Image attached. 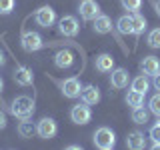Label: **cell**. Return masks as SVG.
<instances>
[{"label": "cell", "instance_id": "3", "mask_svg": "<svg viewBox=\"0 0 160 150\" xmlns=\"http://www.w3.org/2000/svg\"><path fill=\"white\" fill-rule=\"evenodd\" d=\"M70 118H72L74 124H88L90 118H92V110H90V104L82 102V104H74L72 110H70Z\"/></svg>", "mask_w": 160, "mask_h": 150}, {"label": "cell", "instance_id": "7", "mask_svg": "<svg viewBox=\"0 0 160 150\" xmlns=\"http://www.w3.org/2000/svg\"><path fill=\"white\" fill-rule=\"evenodd\" d=\"M58 30L64 36H76L80 32V24L74 16H62L58 20Z\"/></svg>", "mask_w": 160, "mask_h": 150}, {"label": "cell", "instance_id": "11", "mask_svg": "<svg viewBox=\"0 0 160 150\" xmlns=\"http://www.w3.org/2000/svg\"><path fill=\"white\" fill-rule=\"evenodd\" d=\"M14 82H16L18 86H30V84L34 82L32 70L26 68V66H16V70H14Z\"/></svg>", "mask_w": 160, "mask_h": 150}, {"label": "cell", "instance_id": "27", "mask_svg": "<svg viewBox=\"0 0 160 150\" xmlns=\"http://www.w3.org/2000/svg\"><path fill=\"white\" fill-rule=\"evenodd\" d=\"M14 6H16V0H0V14H10L14 10Z\"/></svg>", "mask_w": 160, "mask_h": 150}, {"label": "cell", "instance_id": "34", "mask_svg": "<svg viewBox=\"0 0 160 150\" xmlns=\"http://www.w3.org/2000/svg\"><path fill=\"white\" fill-rule=\"evenodd\" d=\"M156 12L160 14V2H156Z\"/></svg>", "mask_w": 160, "mask_h": 150}, {"label": "cell", "instance_id": "2", "mask_svg": "<svg viewBox=\"0 0 160 150\" xmlns=\"http://www.w3.org/2000/svg\"><path fill=\"white\" fill-rule=\"evenodd\" d=\"M94 144L100 150H112L116 146V134H114V130L108 126H100L94 132Z\"/></svg>", "mask_w": 160, "mask_h": 150}, {"label": "cell", "instance_id": "28", "mask_svg": "<svg viewBox=\"0 0 160 150\" xmlns=\"http://www.w3.org/2000/svg\"><path fill=\"white\" fill-rule=\"evenodd\" d=\"M150 138H152V140H160V126H158V124H154V126L150 128Z\"/></svg>", "mask_w": 160, "mask_h": 150}, {"label": "cell", "instance_id": "13", "mask_svg": "<svg viewBox=\"0 0 160 150\" xmlns=\"http://www.w3.org/2000/svg\"><path fill=\"white\" fill-rule=\"evenodd\" d=\"M80 96H82V102L86 104H98L100 102V90L94 86V84H88V86H82V92H80Z\"/></svg>", "mask_w": 160, "mask_h": 150}, {"label": "cell", "instance_id": "4", "mask_svg": "<svg viewBox=\"0 0 160 150\" xmlns=\"http://www.w3.org/2000/svg\"><path fill=\"white\" fill-rule=\"evenodd\" d=\"M34 20H36L38 26L50 28L54 22H56V12H54L52 6H42V8L36 10V14H34Z\"/></svg>", "mask_w": 160, "mask_h": 150}, {"label": "cell", "instance_id": "33", "mask_svg": "<svg viewBox=\"0 0 160 150\" xmlns=\"http://www.w3.org/2000/svg\"><path fill=\"white\" fill-rule=\"evenodd\" d=\"M2 90H4V80L0 78V92H2Z\"/></svg>", "mask_w": 160, "mask_h": 150}, {"label": "cell", "instance_id": "17", "mask_svg": "<svg viewBox=\"0 0 160 150\" xmlns=\"http://www.w3.org/2000/svg\"><path fill=\"white\" fill-rule=\"evenodd\" d=\"M54 62H56L58 68H70L74 64V54L70 50H60V52H56V56H54Z\"/></svg>", "mask_w": 160, "mask_h": 150}, {"label": "cell", "instance_id": "16", "mask_svg": "<svg viewBox=\"0 0 160 150\" xmlns=\"http://www.w3.org/2000/svg\"><path fill=\"white\" fill-rule=\"evenodd\" d=\"M94 66H96L98 72H112L114 70V58L110 56V54H100L96 56V62H94Z\"/></svg>", "mask_w": 160, "mask_h": 150}, {"label": "cell", "instance_id": "18", "mask_svg": "<svg viewBox=\"0 0 160 150\" xmlns=\"http://www.w3.org/2000/svg\"><path fill=\"white\" fill-rule=\"evenodd\" d=\"M130 24H132V34H142L146 30V18L138 12H130Z\"/></svg>", "mask_w": 160, "mask_h": 150}, {"label": "cell", "instance_id": "19", "mask_svg": "<svg viewBox=\"0 0 160 150\" xmlns=\"http://www.w3.org/2000/svg\"><path fill=\"white\" fill-rule=\"evenodd\" d=\"M126 104L130 108H138L144 106V92H138V90H130L126 94Z\"/></svg>", "mask_w": 160, "mask_h": 150}, {"label": "cell", "instance_id": "6", "mask_svg": "<svg viewBox=\"0 0 160 150\" xmlns=\"http://www.w3.org/2000/svg\"><path fill=\"white\" fill-rule=\"evenodd\" d=\"M56 132H58V126H56V122H54L52 118H42V120L36 122V134L40 138H44V140L54 138Z\"/></svg>", "mask_w": 160, "mask_h": 150}, {"label": "cell", "instance_id": "10", "mask_svg": "<svg viewBox=\"0 0 160 150\" xmlns=\"http://www.w3.org/2000/svg\"><path fill=\"white\" fill-rule=\"evenodd\" d=\"M130 82V74L126 68H116L112 70V74H110V84H112L114 88H126Z\"/></svg>", "mask_w": 160, "mask_h": 150}, {"label": "cell", "instance_id": "20", "mask_svg": "<svg viewBox=\"0 0 160 150\" xmlns=\"http://www.w3.org/2000/svg\"><path fill=\"white\" fill-rule=\"evenodd\" d=\"M148 88H150V80L146 78V74H140V76H136L132 80V90H138V92L146 94Z\"/></svg>", "mask_w": 160, "mask_h": 150}, {"label": "cell", "instance_id": "29", "mask_svg": "<svg viewBox=\"0 0 160 150\" xmlns=\"http://www.w3.org/2000/svg\"><path fill=\"white\" fill-rule=\"evenodd\" d=\"M6 124H8V120H6V114L0 110V130H4L6 128Z\"/></svg>", "mask_w": 160, "mask_h": 150}, {"label": "cell", "instance_id": "26", "mask_svg": "<svg viewBox=\"0 0 160 150\" xmlns=\"http://www.w3.org/2000/svg\"><path fill=\"white\" fill-rule=\"evenodd\" d=\"M148 108H150V112H152V114H156V116H160V92H158V94H154V96L150 98V102H148Z\"/></svg>", "mask_w": 160, "mask_h": 150}, {"label": "cell", "instance_id": "5", "mask_svg": "<svg viewBox=\"0 0 160 150\" xmlns=\"http://www.w3.org/2000/svg\"><path fill=\"white\" fill-rule=\"evenodd\" d=\"M20 44H22V48L26 52H36V50L44 46V40L38 32H24L22 38H20Z\"/></svg>", "mask_w": 160, "mask_h": 150}, {"label": "cell", "instance_id": "31", "mask_svg": "<svg viewBox=\"0 0 160 150\" xmlns=\"http://www.w3.org/2000/svg\"><path fill=\"white\" fill-rule=\"evenodd\" d=\"M4 64H6V58H4V52L0 50V66H4Z\"/></svg>", "mask_w": 160, "mask_h": 150}, {"label": "cell", "instance_id": "23", "mask_svg": "<svg viewBox=\"0 0 160 150\" xmlns=\"http://www.w3.org/2000/svg\"><path fill=\"white\" fill-rule=\"evenodd\" d=\"M116 26L118 30L122 34H132V24H130V14L128 16H120L118 18V22H116Z\"/></svg>", "mask_w": 160, "mask_h": 150}, {"label": "cell", "instance_id": "15", "mask_svg": "<svg viewBox=\"0 0 160 150\" xmlns=\"http://www.w3.org/2000/svg\"><path fill=\"white\" fill-rule=\"evenodd\" d=\"M110 30H112V20L106 14H98L94 18V32L96 34H108Z\"/></svg>", "mask_w": 160, "mask_h": 150}, {"label": "cell", "instance_id": "24", "mask_svg": "<svg viewBox=\"0 0 160 150\" xmlns=\"http://www.w3.org/2000/svg\"><path fill=\"white\" fill-rule=\"evenodd\" d=\"M148 46L150 48H160V28L150 30V34H148Z\"/></svg>", "mask_w": 160, "mask_h": 150}, {"label": "cell", "instance_id": "14", "mask_svg": "<svg viewBox=\"0 0 160 150\" xmlns=\"http://www.w3.org/2000/svg\"><path fill=\"white\" fill-rule=\"evenodd\" d=\"M126 146L132 148V150H142L144 146H146V138H144L142 132L134 130V132H130L126 136Z\"/></svg>", "mask_w": 160, "mask_h": 150}, {"label": "cell", "instance_id": "8", "mask_svg": "<svg viewBox=\"0 0 160 150\" xmlns=\"http://www.w3.org/2000/svg\"><path fill=\"white\" fill-rule=\"evenodd\" d=\"M78 12L84 20H94L100 14V6L96 0H82L78 6Z\"/></svg>", "mask_w": 160, "mask_h": 150}, {"label": "cell", "instance_id": "35", "mask_svg": "<svg viewBox=\"0 0 160 150\" xmlns=\"http://www.w3.org/2000/svg\"><path fill=\"white\" fill-rule=\"evenodd\" d=\"M158 126H160V116H158Z\"/></svg>", "mask_w": 160, "mask_h": 150}, {"label": "cell", "instance_id": "1", "mask_svg": "<svg viewBox=\"0 0 160 150\" xmlns=\"http://www.w3.org/2000/svg\"><path fill=\"white\" fill-rule=\"evenodd\" d=\"M10 114L20 120H30L34 114V100L30 96H16L10 104Z\"/></svg>", "mask_w": 160, "mask_h": 150}, {"label": "cell", "instance_id": "30", "mask_svg": "<svg viewBox=\"0 0 160 150\" xmlns=\"http://www.w3.org/2000/svg\"><path fill=\"white\" fill-rule=\"evenodd\" d=\"M154 88H156V90H160V72L156 74V76H154Z\"/></svg>", "mask_w": 160, "mask_h": 150}, {"label": "cell", "instance_id": "12", "mask_svg": "<svg viewBox=\"0 0 160 150\" xmlns=\"http://www.w3.org/2000/svg\"><path fill=\"white\" fill-rule=\"evenodd\" d=\"M140 70H142V74H146V76H156L160 72V62L156 56H144V60L140 62Z\"/></svg>", "mask_w": 160, "mask_h": 150}, {"label": "cell", "instance_id": "9", "mask_svg": "<svg viewBox=\"0 0 160 150\" xmlns=\"http://www.w3.org/2000/svg\"><path fill=\"white\" fill-rule=\"evenodd\" d=\"M60 88H62V94L66 98H76V96H80V92H82V84H80L78 78H66L60 84Z\"/></svg>", "mask_w": 160, "mask_h": 150}, {"label": "cell", "instance_id": "21", "mask_svg": "<svg viewBox=\"0 0 160 150\" xmlns=\"http://www.w3.org/2000/svg\"><path fill=\"white\" fill-rule=\"evenodd\" d=\"M148 116H150V112H148V110H144V106L132 108V120L136 124H146L148 122Z\"/></svg>", "mask_w": 160, "mask_h": 150}, {"label": "cell", "instance_id": "32", "mask_svg": "<svg viewBox=\"0 0 160 150\" xmlns=\"http://www.w3.org/2000/svg\"><path fill=\"white\" fill-rule=\"evenodd\" d=\"M152 148L154 150H160V140H154V142H152Z\"/></svg>", "mask_w": 160, "mask_h": 150}, {"label": "cell", "instance_id": "25", "mask_svg": "<svg viewBox=\"0 0 160 150\" xmlns=\"http://www.w3.org/2000/svg\"><path fill=\"white\" fill-rule=\"evenodd\" d=\"M124 10H130V12H138L140 6H142V0H120Z\"/></svg>", "mask_w": 160, "mask_h": 150}, {"label": "cell", "instance_id": "22", "mask_svg": "<svg viewBox=\"0 0 160 150\" xmlns=\"http://www.w3.org/2000/svg\"><path fill=\"white\" fill-rule=\"evenodd\" d=\"M36 132V126H34L32 122H28V120H22V124L18 126V134L22 138H32V134Z\"/></svg>", "mask_w": 160, "mask_h": 150}]
</instances>
